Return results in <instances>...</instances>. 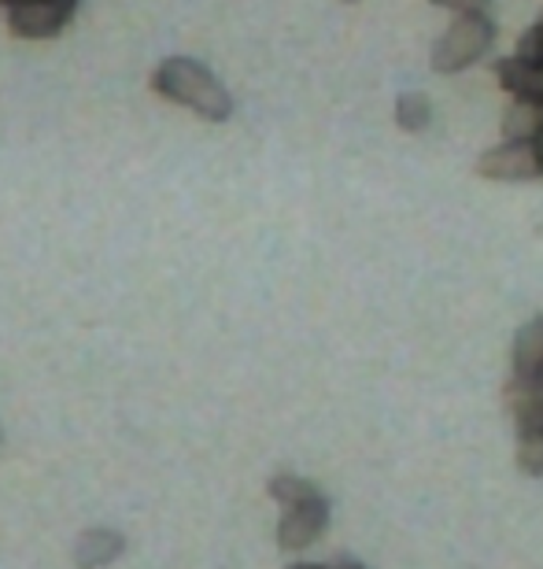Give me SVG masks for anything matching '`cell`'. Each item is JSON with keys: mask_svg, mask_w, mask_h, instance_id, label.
<instances>
[{"mask_svg": "<svg viewBox=\"0 0 543 569\" xmlns=\"http://www.w3.org/2000/svg\"><path fill=\"white\" fill-rule=\"evenodd\" d=\"M152 89L203 122H230L233 116V93L208 63L192 60V56H167L152 71Z\"/></svg>", "mask_w": 543, "mask_h": 569, "instance_id": "1", "label": "cell"}, {"mask_svg": "<svg viewBox=\"0 0 543 569\" xmlns=\"http://www.w3.org/2000/svg\"><path fill=\"white\" fill-rule=\"evenodd\" d=\"M495 44V22L489 11H470V16H455L448 22V30L440 33L433 44V63L436 74H462L470 67H477Z\"/></svg>", "mask_w": 543, "mask_h": 569, "instance_id": "2", "label": "cell"}, {"mask_svg": "<svg viewBox=\"0 0 543 569\" xmlns=\"http://www.w3.org/2000/svg\"><path fill=\"white\" fill-rule=\"evenodd\" d=\"M78 0H22L8 8V30L22 41H52L74 19Z\"/></svg>", "mask_w": 543, "mask_h": 569, "instance_id": "3", "label": "cell"}, {"mask_svg": "<svg viewBox=\"0 0 543 569\" xmlns=\"http://www.w3.org/2000/svg\"><path fill=\"white\" fill-rule=\"evenodd\" d=\"M325 526H330V499H325V492L303 499L296 507H285L278 521V548L285 555L308 551L311 543L322 540Z\"/></svg>", "mask_w": 543, "mask_h": 569, "instance_id": "4", "label": "cell"}, {"mask_svg": "<svg viewBox=\"0 0 543 569\" xmlns=\"http://www.w3.org/2000/svg\"><path fill=\"white\" fill-rule=\"evenodd\" d=\"M473 170L489 181H536V178H543L533 141H500L495 148H489V152H481Z\"/></svg>", "mask_w": 543, "mask_h": 569, "instance_id": "5", "label": "cell"}, {"mask_svg": "<svg viewBox=\"0 0 543 569\" xmlns=\"http://www.w3.org/2000/svg\"><path fill=\"white\" fill-rule=\"evenodd\" d=\"M511 378L514 381H543V315L514 333L511 345Z\"/></svg>", "mask_w": 543, "mask_h": 569, "instance_id": "6", "label": "cell"}, {"mask_svg": "<svg viewBox=\"0 0 543 569\" xmlns=\"http://www.w3.org/2000/svg\"><path fill=\"white\" fill-rule=\"evenodd\" d=\"M127 551V537L115 529H89L74 540V566L78 569H104Z\"/></svg>", "mask_w": 543, "mask_h": 569, "instance_id": "7", "label": "cell"}, {"mask_svg": "<svg viewBox=\"0 0 543 569\" xmlns=\"http://www.w3.org/2000/svg\"><path fill=\"white\" fill-rule=\"evenodd\" d=\"M495 78H500L503 93L525 97V100H540V104H543V71H540L536 63L522 60L517 52L503 56V60L495 63Z\"/></svg>", "mask_w": 543, "mask_h": 569, "instance_id": "8", "label": "cell"}, {"mask_svg": "<svg viewBox=\"0 0 543 569\" xmlns=\"http://www.w3.org/2000/svg\"><path fill=\"white\" fill-rule=\"evenodd\" d=\"M503 141H536L543 133V104L540 100L511 97V104L503 108Z\"/></svg>", "mask_w": 543, "mask_h": 569, "instance_id": "9", "label": "cell"}, {"mask_svg": "<svg viewBox=\"0 0 543 569\" xmlns=\"http://www.w3.org/2000/svg\"><path fill=\"white\" fill-rule=\"evenodd\" d=\"M395 127L406 130V133H425L433 127V100H429L422 89H406V93L395 97Z\"/></svg>", "mask_w": 543, "mask_h": 569, "instance_id": "10", "label": "cell"}, {"mask_svg": "<svg viewBox=\"0 0 543 569\" xmlns=\"http://www.w3.org/2000/svg\"><path fill=\"white\" fill-rule=\"evenodd\" d=\"M267 492H270V499H274L281 510H285V507L303 503V499H314V496L322 492V488L314 485V481H308V477H300V473H278V477H270Z\"/></svg>", "mask_w": 543, "mask_h": 569, "instance_id": "11", "label": "cell"}, {"mask_svg": "<svg viewBox=\"0 0 543 569\" xmlns=\"http://www.w3.org/2000/svg\"><path fill=\"white\" fill-rule=\"evenodd\" d=\"M517 466L525 477H543V429L517 432Z\"/></svg>", "mask_w": 543, "mask_h": 569, "instance_id": "12", "label": "cell"}, {"mask_svg": "<svg viewBox=\"0 0 543 569\" xmlns=\"http://www.w3.org/2000/svg\"><path fill=\"white\" fill-rule=\"evenodd\" d=\"M514 52L522 56V60L543 67V19H536L533 27H529L522 38H517V49Z\"/></svg>", "mask_w": 543, "mask_h": 569, "instance_id": "13", "label": "cell"}, {"mask_svg": "<svg viewBox=\"0 0 543 569\" xmlns=\"http://www.w3.org/2000/svg\"><path fill=\"white\" fill-rule=\"evenodd\" d=\"M429 4L451 11V16H470V11H489L492 0H429Z\"/></svg>", "mask_w": 543, "mask_h": 569, "instance_id": "14", "label": "cell"}, {"mask_svg": "<svg viewBox=\"0 0 543 569\" xmlns=\"http://www.w3.org/2000/svg\"><path fill=\"white\" fill-rule=\"evenodd\" d=\"M333 569H366V566L355 562V559H336V562H333Z\"/></svg>", "mask_w": 543, "mask_h": 569, "instance_id": "15", "label": "cell"}, {"mask_svg": "<svg viewBox=\"0 0 543 569\" xmlns=\"http://www.w3.org/2000/svg\"><path fill=\"white\" fill-rule=\"evenodd\" d=\"M289 569H333V566H322V562H292Z\"/></svg>", "mask_w": 543, "mask_h": 569, "instance_id": "16", "label": "cell"}, {"mask_svg": "<svg viewBox=\"0 0 543 569\" xmlns=\"http://www.w3.org/2000/svg\"><path fill=\"white\" fill-rule=\"evenodd\" d=\"M533 148H536V159H540V170H543V133L533 141Z\"/></svg>", "mask_w": 543, "mask_h": 569, "instance_id": "17", "label": "cell"}, {"mask_svg": "<svg viewBox=\"0 0 543 569\" xmlns=\"http://www.w3.org/2000/svg\"><path fill=\"white\" fill-rule=\"evenodd\" d=\"M344 4H359V0H344Z\"/></svg>", "mask_w": 543, "mask_h": 569, "instance_id": "18", "label": "cell"}, {"mask_svg": "<svg viewBox=\"0 0 543 569\" xmlns=\"http://www.w3.org/2000/svg\"><path fill=\"white\" fill-rule=\"evenodd\" d=\"M540 429H543V415H540Z\"/></svg>", "mask_w": 543, "mask_h": 569, "instance_id": "19", "label": "cell"}]
</instances>
